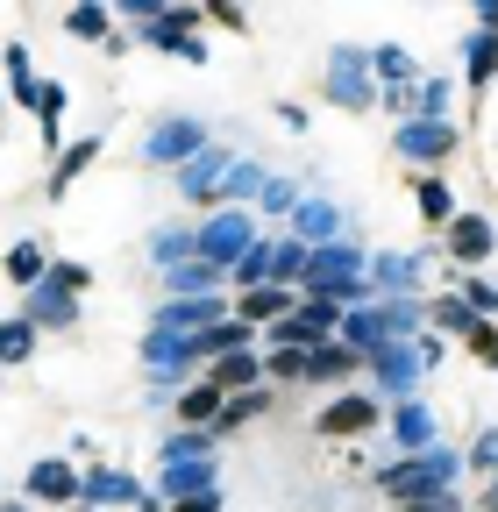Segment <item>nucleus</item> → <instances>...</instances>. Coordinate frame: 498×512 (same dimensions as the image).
Masks as SVG:
<instances>
[{
  "label": "nucleus",
  "mask_w": 498,
  "mask_h": 512,
  "mask_svg": "<svg viewBox=\"0 0 498 512\" xmlns=\"http://www.w3.org/2000/svg\"><path fill=\"white\" fill-rule=\"evenodd\" d=\"M321 427H328V434H356V427H370V406H363V399L328 406V413H321Z\"/></svg>",
  "instance_id": "obj_1"
},
{
  "label": "nucleus",
  "mask_w": 498,
  "mask_h": 512,
  "mask_svg": "<svg viewBox=\"0 0 498 512\" xmlns=\"http://www.w3.org/2000/svg\"><path fill=\"white\" fill-rule=\"evenodd\" d=\"M178 512H221V505H214V498H185Z\"/></svg>",
  "instance_id": "obj_6"
},
{
  "label": "nucleus",
  "mask_w": 498,
  "mask_h": 512,
  "mask_svg": "<svg viewBox=\"0 0 498 512\" xmlns=\"http://www.w3.org/2000/svg\"><path fill=\"white\" fill-rule=\"evenodd\" d=\"M484 242H491L484 221H456V249H463V256H484Z\"/></svg>",
  "instance_id": "obj_3"
},
{
  "label": "nucleus",
  "mask_w": 498,
  "mask_h": 512,
  "mask_svg": "<svg viewBox=\"0 0 498 512\" xmlns=\"http://www.w3.org/2000/svg\"><path fill=\"white\" fill-rule=\"evenodd\" d=\"M185 420H207L214 413V384H200V392H185V406H178Z\"/></svg>",
  "instance_id": "obj_4"
},
{
  "label": "nucleus",
  "mask_w": 498,
  "mask_h": 512,
  "mask_svg": "<svg viewBox=\"0 0 498 512\" xmlns=\"http://www.w3.org/2000/svg\"><path fill=\"white\" fill-rule=\"evenodd\" d=\"M235 242H242V214H221V221H214V235H207V249H214V256H228Z\"/></svg>",
  "instance_id": "obj_2"
},
{
  "label": "nucleus",
  "mask_w": 498,
  "mask_h": 512,
  "mask_svg": "<svg viewBox=\"0 0 498 512\" xmlns=\"http://www.w3.org/2000/svg\"><path fill=\"white\" fill-rule=\"evenodd\" d=\"M36 491H72V470H57V463H43V470H36Z\"/></svg>",
  "instance_id": "obj_5"
}]
</instances>
